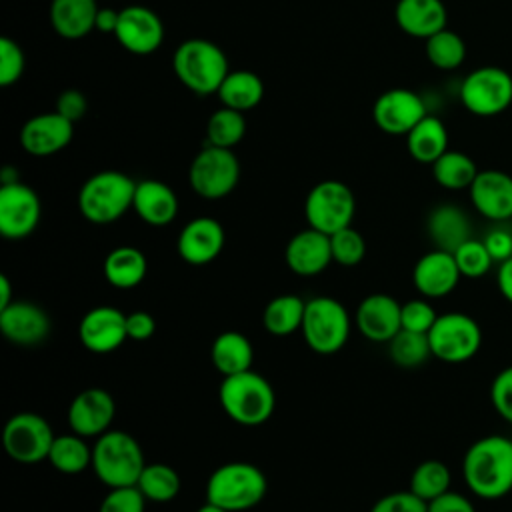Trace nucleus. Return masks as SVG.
I'll use <instances>...</instances> for the list:
<instances>
[{
    "mask_svg": "<svg viewBox=\"0 0 512 512\" xmlns=\"http://www.w3.org/2000/svg\"><path fill=\"white\" fill-rule=\"evenodd\" d=\"M466 486L484 500H498L512 490V438L490 434L472 442L462 460Z\"/></svg>",
    "mask_w": 512,
    "mask_h": 512,
    "instance_id": "1",
    "label": "nucleus"
},
{
    "mask_svg": "<svg viewBox=\"0 0 512 512\" xmlns=\"http://www.w3.org/2000/svg\"><path fill=\"white\" fill-rule=\"evenodd\" d=\"M218 400L228 418L240 426H260L276 408L272 384L254 370L224 376L218 388Z\"/></svg>",
    "mask_w": 512,
    "mask_h": 512,
    "instance_id": "2",
    "label": "nucleus"
},
{
    "mask_svg": "<svg viewBox=\"0 0 512 512\" xmlns=\"http://www.w3.org/2000/svg\"><path fill=\"white\" fill-rule=\"evenodd\" d=\"M172 68L176 78L200 96L216 94L230 72L224 50L206 38L184 40L172 56Z\"/></svg>",
    "mask_w": 512,
    "mask_h": 512,
    "instance_id": "3",
    "label": "nucleus"
},
{
    "mask_svg": "<svg viewBox=\"0 0 512 512\" xmlns=\"http://www.w3.org/2000/svg\"><path fill=\"white\" fill-rule=\"evenodd\" d=\"M134 190L136 182L124 172H96L80 186L78 210L92 224H112L132 208Z\"/></svg>",
    "mask_w": 512,
    "mask_h": 512,
    "instance_id": "4",
    "label": "nucleus"
},
{
    "mask_svg": "<svg viewBox=\"0 0 512 512\" xmlns=\"http://www.w3.org/2000/svg\"><path fill=\"white\" fill-rule=\"evenodd\" d=\"M144 452L134 436L122 430H108L92 446V470L108 488L136 486L144 470Z\"/></svg>",
    "mask_w": 512,
    "mask_h": 512,
    "instance_id": "5",
    "label": "nucleus"
},
{
    "mask_svg": "<svg viewBox=\"0 0 512 512\" xmlns=\"http://www.w3.org/2000/svg\"><path fill=\"white\" fill-rule=\"evenodd\" d=\"M264 472L250 462H226L206 482V502L228 512H244L258 506L266 494Z\"/></svg>",
    "mask_w": 512,
    "mask_h": 512,
    "instance_id": "6",
    "label": "nucleus"
},
{
    "mask_svg": "<svg viewBox=\"0 0 512 512\" xmlns=\"http://www.w3.org/2000/svg\"><path fill=\"white\" fill-rule=\"evenodd\" d=\"M300 332L310 350L318 354H334L350 336V314L336 298H310L306 300Z\"/></svg>",
    "mask_w": 512,
    "mask_h": 512,
    "instance_id": "7",
    "label": "nucleus"
},
{
    "mask_svg": "<svg viewBox=\"0 0 512 512\" xmlns=\"http://www.w3.org/2000/svg\"><path fill=\"white\" fill-rule=\"evenodd\" d=\"M240 180V162L230 148L204 144L188 168L190 188L206 200L228 196Z\"/></svg>",
    "mask_w": 512,
    "mask_h": 512,
    "instance_id": "8",
    "label": "nucleus"
},
{
    "mask_svg": "<svg viewBox=\"0 0 512 512\" xmlns=\"http://www.w3.org/2000/svg\"><path fill=\"white\" fill-rule=\"evenodd\" d=\"M462 106L480 118L498 116L512 104V76L500 66L474 68L460 84Z\"/></svg>",
    "mask_w": 512,
    "mask_h": 512,
    "instance_id": "9",
    "label": "nucleus"
},
{
    "mask_svg": "<svg viewBox=\"0 0 512 512\" xmlns=\"http://www.w3.org/2000/svg\"><path fill=\"white\" fill-rule=\"evenodd\" d=\"M432 356L448 362L462 364L476 356L482 346V330L478 322L464 312L438 314L428 332Z\"/></svg>",
    "mask_w": 512,
    "mask_h": 512,
    "instance_id": "10",
    "label": "nucleus"
},
{
    "mask_svg": "<svg viewBox=\"0 0 512 512\" xmlns=\"http://www.w3.org/2000/svg\"><path fill=\"white\" fill-rule=\"evenodd\" d=\"M356 212V198L350 186L340 180H322L308 192L304 200V216L310 228L324 234H334L352 226Z\"/></svg>",
    "mask_w": 512,
    "mask_h": 512,
    "instance_id": "11",
    "label": "nucleus"
},
{
    "mask_svg": "<svg viewBox=\"0 0 512 512\" xmlns=\"http://www.w3.org/2000/svg\"><path fill=\"white\" fill-rule=\"evenodd\" d=\"M56 434L46 418L34 412H18L4 424L2 446L6 454L20 464H36L48 460Z\"/></svg>",
    "mask_w": 512,
    "mask_h": 512,
    "instance_id": "12",
    "label": "nucleus"
},
{
    "mask_svg": "<svg viewBox=\"0 0 512 512\" xmlns=\"http://www.w3.org/2000/svg\"><path fill=\"white\" fill-rule=\"evenodd\" d=\"M40 198L24 182L14 180L0 186V234L8 240L30 236L40 222Z\"/></svg>",
    "mask_w": 512,
    "mask_h": 512,
    "instance_id": "13",
    "label": "nucleus"
},
{
    "mask_svg": "<svg viewBox=\"0 0 512 512\" xmlns=\"http://www.w3.org/2000/svg\"><path fill=\"white\" fill-rule=\"evenodd\" d=\"M428 114L426 102L420 94L408 88H390L382 92L374 106V124L392 136H406Z\"/></svg>",
    "mask_w": 512,
    "mask_h": 512,
    "instance_id": "14",
    "label": "nucleus"
},
{
    "mask_svg": "<svg viewBox=\"0 0 512 512\" xmlns=\"http://www.w3.org/2000/svg\"><path fill=\"white\" fill-rule=\"evenodd\" d=\"M114 36L126 52L148 56L162 46L164 24L154 10L134 4L120 10Z\"/></svg>",
    "mask_w": 512,
    "mask_h": 512,
    "instance_id": "15",
    "label": "nucleus"
},
{
    "mask_svg": "<svg viewBox=\"0 0 512 512\" xmlns=\"http://www.w3.org/2000/svg\"><path fill=\"white\" fill-rule=\"evenodd\" d=\"M116 414V402L104 388H86L78 392L68 406V424L82 438L102 436L110 430Z\"/></svg>",
    "mask_w": 512,
    "mask_h": 512,
    "instance_id": "16",
    "label": "nucleus"
},
{
    "mask_svg": "<svg viewBox=\"0 0 512 512\" xmlns=\"http://www.w3.org/2000/svg\"><path fill=\"white\" fill-rule=\"evenodd\" d=\"M224 244L226 234L222 224L210 216H198L186 222L180 230L176 250L186 264L204 266L220 256Z\"/></svg>",
    "mask_w": 512,
    "mask_h": 512,
    "instance_id": "17",
    "label": "nucleus"
},
{
    "mask_svg": "<svg viewBox=\"0 0 512 512\" xmlns=\"http://www.w3.org/2000/svg\"><path fill=\"white\" fill-rule=\"evenodd\" d=\"M78 338L94 354L114 352L128 338L126 314L114 306H96L82 316Z\"/></svg>",
    "mask_w": 512,
    "mask_h": 512,
    "instance_id": "18",
    "label": "nucleus"
},
{
    "mask_svg": "<svg viewBox=\"0 0 512 512\" xmlns=\"http://www.w3.org/2000/svg\"><path fill=\"white\" fill-rule=\"evenodd\" d=\"M50 328V316L34 302L14 300L0 308V332L12 344L36 346L48 338Z\"/></svg>",
    "mask_w": 512,
    "mask_h": 512,
    "instance_id": "19",
    "label": "nucleus"
},
{
    "mask_svg": "<svg viewBox=\"0 0 512 512\" xmlns=\"http://www.w3.org/2000/svg\"><path fill=\"white\" fill-rule=\"evenodd\" d=\"M72 136L74 122L54 110L28 118L20 130V144L32 156H52L64 150Z\"/></svg>",
    "mask_w": 512,
    "mask_h": 512,
    "instance_id": "20",
    "label": "nucleus"
},
{
    "mask_svg": "<svg viewBox=\"0 0 512 512\" xmlns=\"http://www.w3.org/2000/svg\"><path fill=\"white\" fill-rule=\"evenodd\" d=\"M474 210L492 220L506 222L512 218V176L490 168L480 170L468 188Z\"/></svg>",
    "mask_w": 512,
    "mask_h": 512,
    "instance_id": "21",
    "label": "nucleus"
},
{
    "mask_svg": "<svg viewBox=\"0 0 512 512\" xmlns=\"http://www.w3.org/2000/svg\"><path fill=\"white\" fill-rule=\"evenodd\" d=\"M402 304L390 294H368L356 308L354 322L358 332L372 342H390L402 328Z\"/></svg>",
    "mask_w": 512,
    "mask_h": 512,
    "instance_id": "22",
    "label": "nucleus"
},
{
    "mask_svg": "<svg viewBox=\"0 0 512 512\" xmlns=\"http://www.w3.org/2000/svg\"><path fill=\"white\" fill-rule=\"evenodd\" d=\"M460 278L462 274L454 254L440 248L420 256L412 270V282L424 298L448 296L458 286Z\"/></svg>",
    "mask_w": 512,
    "mask_h": 512,
    "instance_id": "23",
    "label": "nucleus"
},
{
    "mask_svg": "<svg viewBox=\"0 0 512 512\" xmlns=\"http://www.w3.org/2000/svg\"><path fill=\"white\" fill-rule=\"evenodd\" d=\"M284 260L298 276H316L324 272L328 264L334 262L330 236L310 226L296 232L284 248Z\"/></svg>",
    "mask_w": 512,
    "mask_h": 512,
    "instance_id": "24",
    "label": "nucleus"
},
{
    "mask_svg": "<svg viewBox=\"0 0 512 512\" xmlns=\"http://www.w3.org/2000/svg\"><path fill=\"white\" fill-rule=\"evenodd\" d=\"M178 196L162 180H140L136 182L132 210L138 218L150 226H168L178 216Z\"/></svg>",
    "mask_w": 512,
    "mask_h": 512,
    "instance_id": "25",
    "label": "nucleus"
},
{
    "mask_svg": "<svg viewBox=\"0 0 512 512\" xmlns=\"http://www.w3.org/2000/svg\"><path fill=\"white\" fill-rule=\"evenodd\" d=\"M394 18L404 34L426 40L446 28L448 12L442 0H398Z\"/></svg>",
    "mask_w": 512,
    "mask_h": 512,
    "instance_id": "26",
    "label": "nucleus"
},
{
    "mask_svg": "<svg viewBox=\"0 0 512 512\" xmlns=\"http://www.w3.org/2000/svg\"><path fill=\"white\" fill-rule=\"evenodd\" d=\"M96 0H52L50 24L60 38L78 40L96 30Z\"/></svg>",
    "mask_w": 512,
    "mask_h": 512,
    "instance_id": "27",
    "label": "nucleus"
},
{
    "mask_svg": "<svg viewBox=\"0 0 512 512\" xmlns=\"http://www.w3.org/2000/svg\"><path fill=\"white\" fill-rule=\"evenodd\" d=\"M426 230L436 248L454 252L460 244L470 240V220L466 212L454 204L436 206L426 220Z\"/></svg>",
    "mask_w": 512,
    "mask_h": 512,
    "instance_id": "28",
    "label": "nucleus"
},
{
    "mask_svg": "<svg viewBox=\"0 0 512 512\" xmlns=\"http://www.w3.org/2000/svg\"><path fill=\"white\" fill-rule=\"evenodd\" d=\"M408 154L420 164H434L448 150V130L444 122L426 114L408 134H406Z\"/></svg>",
    "mask_w": 512,
    "mask_h": 512,
    "instance_id": "29",
    "label": "nucleus"
},
{
    "mask_svg": "<svg viewBox=\"0 0 512 512\" xmlns=\"http://www.w3.org/2000/svg\"><path fill=\"white\" fill-rule=\"evenodd\" d=\"M146 272L148 260L136 246H118L104 258V278L114 288H136L146 278Z\"/></svg>",
    "mask_w": 512,
    "mask_h": 512,
    "instance_id": "30",
    "label": "nucleus"
},
{
    "mask_svg": "<svg viewBox=\"0 0 512 512\" xmlns=\"http://www.w3.org/2000/svg\"><path fill=\"white\" fill-rule=\"evenodd\" d=\"M210 358L214 368L222 376H232V374L252 370L254 348L242 332L226 330L214 338L210 348Z\"/></svg>",
    "mask_w": 512,
    "mask_h": 512,
    "instance_id": "31",
    "label": "nucleus"
},
{
    "mask_svg": "<svg viewBox=\"0 0 512 512\" xmlns=\"http://www.w3.org/2000/svg\"><path fill=\"white\" fill-rule=\"evenodd\" d=\"M216 96L222 106L246 112L262 102L264 84L262 78L252 70H230Z\"/></svg>",
    "mask_w": 512,
    "mask_h": 512,
    "instance_id": "32",
    "label": "nucleus"
},
{
    "mask_svg": "<svg viewBox=\"0 0 512 512\" xmlns=\"http://www.w3.org/2000/svg\"><path fill=\"white\" fill-rule=\"evenodd\" d=\"M304 308L306 300H302L300 296L280 294L266 304L262 312V324L272 336H288L302 328Z\"/></svg>",
    "mask_w": 512,
    "mask_h": 512,
    "instance_id": "33",
    "label": "nucleus"
},
{
    "mask_svg": "<svg viewBox=\"0 0 512 512\" xmlns=\"http://www.w3.org/2000/svg\"><path fill=\"white\" fill-rule=\"evenodd\" d=\"M476 162L458 150H446L434 164H432V176L436 184H440L446 190H464L470 188L474 178L478 176Z\"/></svg>",
    "mask_w": 512,
    "mask_h": 512,
    "instance_id": "34",
    "label": "nucleus"
},
{
    "mask_svg": "<svg viewBox=\"0 0 512 512\" xmlns=\"http://www.w3.org/2000/svg\"><path fill=\"white\" fill-rule=\"evenodd\" d=\"M48 462L62 474H80L92 466V448H88L84 438L76 432L62 434L54 438Z\"/></svg>",
    "mask_w": 512,
    "mask_h": 512,
    "instance_id": "35",
    "label": "nucleus"
},
{
    "mask_svg": "<svg viewBox=\"0 0 512 512\" xmlns=\"http://www.w3.org/2000/svg\"><path fill=\"white\" fill-rule=\"evenodd\" d=\"M136 488L150 502H170L180 492V476L168 464H146L140 472Z\"/></svg>",
    "mask_w": 512,
    "mask_h": 512,
    "instance_id": "36",
    "label": "nucleus"
},
{
    "mask_svg": "<svg viewBox=\"0 0 512 512\" xmlns=\"http://www.w3.org/2000/svg\"><path fill=\"white\" fill-rule=\"evenodd\" d=\"M246 134L244 112L232 108H218L206 122V144L220 148H234Z\"/></svg>",
    "mask_w": 512,
    "mask_h": 512,
    "instance_id": "37",
    "label": "nucleus"
},
{
    "mask_svg": "<svg viewBox=\"0 0 512 512\" xmlns=\"http://www.w3.org/2000/svg\"><path fill=\"white\" fill-rule=\"evenodd\" d=\"M428 62L438 70H456L466 60V44L454 30H440L426 38L424 46Z\"/></svg>",
    "mask_w": 512,
    "mask_h": 512,
    "instance_id": "38",
    "label": "nucleus"
},
{
    "mask_svg": "<svg viewBox=\"0 0 512 512\" xmlns=\"http://www.w3.org/2000/svg\"><path fill=\"white\" fill-rule=\"evenodd\" d=\"M450 482H452V476H450V470L444 462L424 460L410 474L408 490L414 492L424 502H430V500L442 496L444 492H448Z\"/></svg>",
    "mask_w": 512,
    "mask_h": 512,
    "instance_id": "39",
    "label": "nucleus"
},
{
    "mask_svg": "<svg viewBox=\"0 0 512 512\" xmlns=\"http://www.w3.org/2000/svg\"><path fill=\"white\" fill-rule=\"evenodd\" d=\"M388 352L392 362L400 368L422 366L432 356L428 334L412 332L404 328H400L396 336L388 342Z\"/></svg>",
    "mask_w": 512,
    "mask_h": 512,
    "instance_id": "40",
    "label": "nucleus"
},
{
    "mask_svg": "<svg viewBox=\"0 0 512 512\" xmlns=\"http://www.w3.org/2000/svg\"><path fill=\"white\" fill-rule=\"evenodd\" d=\"M330 248H332V260L344 268L358 266L366 256V240L352 226H346L330 234Z\"/></svg>",
    "mask_w": 512,
    "mask_h": 512,
    "instance_id": "41",
    "label": "nucleus"
},
{
    "mask_svg": "<svg viewBox=\"0 0 512 512\" xmlns=\"http://www.w3.org/2000/svg\"><path fill=\"white\" fill-rule=\"evenodd\" d=\"M452 254L456 258L460 274L466 276V278H480L494 264L484 240L470 238L464 244H460Z\"/></svg>",
    "mask_w": 512,
    "mask_h": 512,
    "instance_id": "42",
    "label": "nucleus"
},
{
    "mask_svg": "<svg viewBox=\"0 0 512 512\" xmlns=\"http://www.w3.org/2000/svg\"><path fill=\"white\" fill-rule=\"evenodd\" d=\"M438 314L434 310V306L426 300V298H414L402 304L400 310V322L404 330H412V332H422L428 334L430 328L434 326Z\"/></svg>",
    "mask_w": 512,
    "mask_h": 512,
    "instance_id": "43",
    "label": "nucleus"
},
{
    "mask_svg": "<svg viewBox=\"0 0 512 512\" xmlns=\"http://www.w3.org/2000/svg\"><path fill=\"white\" fill-rule=\"evenodd\" d=\"M26 66L20 44L8 36L0 38V86H12L20 80Z\"/></svg>",
    "mask_w": 512,
    "mask_h": 512,
    "instance_id": "44",
    "label": "nucleus"
},
{
    "mask_svg": "<svg viewBox=\"0 0 512 512\" xmlns=\"http://www.w3.org/2000/svg\"><path fill=\"white\" fill-rule=\"evenodd\" d=\"M146 498L136 486L110 488L100 502L98 512H144Z\"/></svg>",
    "mask_w": 512,
    "mask_h": 512,
    "instance_id": "45",
    "label": "nucleus"
},
{
    "mask_svg": "<svg viewBox=\"0 0 512 512\" xmlns=\"http://www.w3.org/2000/svg\"><path fill=\"white\" fill-rule=\"evenodd\" d=\"M490 402L498 416L512 424V366L494 376L490 384Z\"/></svg>",
    "mask_w": 512,
    "mask_h": 512,
    "instance_id": "46",
    "label": "nucleus"
},
{
    "mask_svg": "<svg viewBox=\"0 0 512 512\" xmlns=\"http://www.w3.org/2000/svg\"><path fill=\"white\" fill-rule=\"evenodd\" d=\"M370 512H428V502L410 490L390 492L374 502Z\"/></svg>",
    "mask_w": 512,
    "mask_h": 512,
    "instance_id": "47",
    "label": "nucleus"
},
{
    "mask_svg": "<svg viewBox=\"0 0 512 512\" xmlns=\"http://www.w3.org/2000/svg\"><path fill=\"white\" fill-rule=\"evenodd\" d=\"M86 110H88L86 96L76 88H68V90L60 92L58 98H56V112H60L70 122H76V120L84 118Z\"/></svg>",
    "mask_w": 512,
    "mask_h": 512,
    "instance_id": "48",
    "label": "nucleus"
},
{
    "mask_svg": "<svg viewBox=\"0 0 512 512\" xmlns=\"http://www.w3.org/2000/svg\"><path fill=\"white\" fill-rule=\"evenodd\" d=\"M484 244L494 262L500 264V262L512 258V234L506 228H492L486 234Z\"/></svg>",
    "mask_w": 512,
    "mask_h": 512,
    "instance_id": "49",
    "label": "nucleus"
},
{
    "mask_svg": "<svg viewBox=\"0 0 512 512\" xmlns=\"http://www.w3.org/2000/svg\"><path fill=\"white\" fill-rule=\"evenodd\" d=\"M126 332L130 340H148L156 332V320L144 310L126 314Z\"/></svg>",
    "mask_w": 512,
    "mask_h": 512,
    "instance_id": "50",
    "label": "nucleus"
},
{
    "mask_svg": "<svg viewBox=\"0 0 512 512\" xmlns=\"http://www.w3.org/2000/svg\"><path fill=\"white\" fill-rule=\"evenodd\" d=\"M428 512H476V508L466 496L448 490L428 502Z\"/></svg>",
    "mask_w": 512,
    "mask_h": 512,
    "instance_id": "51",
    "label": "nucleus"
},
{
    "mask_svg": "<svg viewBox=\"0 0 512 512\" xmlns=\"http://www.w3.org/2000/svg\"><path fill=\"white\" fill-rule=\"evenodd\" d=\"M496 284H498V290H500L502 298L512 304V258L498 264Z\"/></svg>",
    "mask_w": 512,
    "mask_h": 512,
    "instance_id": "52",
    "label": "nucleus"
},
{
    "mask_svg": "<svg viewBox=\"0 0 512 512\" xmlns=\"http://www.w3.org/2000/svg\"><path fill=\"white\" fill-rule=\"evenodd\" d=\"M118 16H120V10L100 8L96 16V30L102 34H114L118 26Z\"/></svg>",
    "mask_w": 512,
    "mask_h": 512,
    "instance_id": "53",
    "label": "nucleus"
},
{
    "mask_svg": "<svg viewBox=\"0 0 512 512\" xmlns=\"http://www.w3.org/2000/svg\"><path fill=\"white\" fill-rule=\"evenodd\" d=\"M10 302H14L12 298V284H10V278L0 274V308L8 306Z\"/></svg>",
    "mask_w": 512,
    "mask_h": 512,
    "instance_id": "54",
    "label": "nucleus"
},
{
    "mask_svg": "<svg viewBox=\"0 0 512 512\" xmlns=\"http://www.w3.org/2000/svg\"><path fill=\"white\" fill-rule=\"evenodd\" d=\"M196 512H228V510H224V508H220V506H216V504H212V502H206V504L200 506Z\"/></svg>",
    "mask_w": 512,
    "mask_h": 512,
    "instance_id": "55",
    "label": "nucleus"
}]
</instances>
